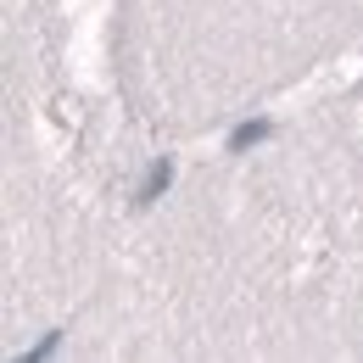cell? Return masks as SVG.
<instances>
[{
	"mask_svg": "<svg viewBox=\"0 0 363 363\" xmlns=\"http://www.w3.org/2000/svg\"><path fill=\"white\" fill-rule=\"evenodd\" d=\"M168 184H174V162H168V157H157V162H151V174H145L140 190H135V207H151L157 196H168Z\"/></svg>",
	"mask_w": 363,
	"mask_h": 363,
	"instance_id": "6da1fadb",
	"label": "cell"
},
{
	"mask_svg": "<svg viewBox=\"0 0 363 363\" xmlns=\"http://www.w3.org/2000/svg\"><path fill=\"white\" fill-rule=\"evenodd\" d=\"M274 135L269 118H252V123H235L229 129V151H252V145H263V140Z\"/></svg>",
	"mask_w": 363,
	"mask_h": 363,
	"instance_id": "7a4b0ae2",
	"label": "cell"
},
{
	"mask_svg": "<svg viewBox=\"0 0 363 363\" xmlns=\"http://www.w3.org/2000/svg\"><path fill=\"white\" fill-rule=\"evenodd\" d=\"M56 347H62V335H56V330H50L45 341H34V347H28V352H23V358H17V363H45L50 352H56Z\"/></svg>",
	"mask_w": 363,
	"mask_h": 363,
	"instance_id": "3957f363",
	"label": "cell"
}]
</instances>
